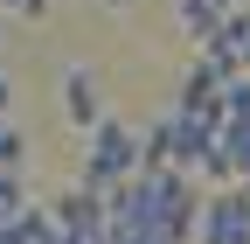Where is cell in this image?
Wrapping results in <instances>:
<instances>
[{
  "mask_svg": "<svg viewBox=\"0 0 250 244\" xmlns=\"http://www.w3.org/2000/svg\"><path fill=\"white\" fill-rule=\"evenodd\" d=\"M139 174V133H125L118 119H98L90 126V154H83V189L90 195H111L118 181Z\"/></svg>",
  "mask_w": 250,
  "mask_h": 244,
  "instance_id": "obj_1",
  "label": "cell"
},
{
  "mask_svg": "<svg viewBox=\"0 0 250 244\" xmlns=\"http://www.w3.org/2000/svg\"><path fill=\"white\" fill-rule=\"evenodd\" d=\"M202 244H250V195L243 189H215L202 202V223H195Z\"/></svg>",
  "mask_w": 250,
  "mask_h": 244,
  "instance_id": "obj_2",
  "label": "cell"
},
{
  "mask_svg": "<svg viewBox=\"0 0 250 244\" xmlns=\"http://www.w3.org/2000/svg\"><path fill=\"white\" fill-rule=\"evenodd\" d=\"M62 119H70V126H98V119H104V84H98L90 63L62 70Z\"/></svg>",
  "mask_w": 250,
  "mask_h": 244,
  "instance_id": "obj_3",
  "label": "cell"
},
{
  "mask_svg": "<svg viewBox=\"0 0 250 244\" xmlns=\"http://www.w3.org/2000/svg\"><path fill=\"white\" fill-rule=\"evenodd\" d=\"M215 14H229L223 0H174V21H181V28H188L195 42L208 35V28H215Z\"/></svg>",
  "mask_w": 250,
  "mask_h": 244,
  "instance_id": "obj_4",
  "label": "cell"
},
{
  "mask_svg": "<svg viewBox=\"0 0 250 244\" xmlns=\"http://www.w3.org/2000/svg\"><path fill=\"white\" fill-rule=\"evenodd\" d=\"M21 154H28V133L14 119H0V174H21Z\"/></svg>",
  "mask_w": 250,
  "mask_h": 244,
  "instance_id": "obj_5",
  "label": "cell"
},
{
  "mask_svg": "<svg viewBox=\"0 0 250 244\" xmlns=\"http://www.w3.org/2000/svg\"><path fill=\"white\" fill-rule=\"evenodd\" d=\"M28 209V189H21V174H0V223H14Z\"/></svg>",
  "mask_w": 250,
  "mask_h": 244,
  "instance_id": "obj_6",
  "label": "cell"
},
{
  "mask_svg": "<svg viewBox=\"0 0 250 244\" xmlns=\"http://www.w3.org/2000/svg\"><path fill=\"white\" fill-rule=\"evenodd\" d=\"M7 7H14V14H28V21H42V14H49V0H0V14H7Z\"/></svg>",
  "mask_w": 250,
  "mask_h": 244,
  "instance_id": "obj_7",
  "label": "cell"
},
{
  "mask_svg": "<svg viewBox=\"0 0 250 244\" xmlns=\"http://www.w3.org/2000/svg\"><path fill=\"white\" fill-rule=\"evenodd\" d=\"M0 244H28V230H21V217H14V223H0Z\"/></svg>",
  "mask_w": 250,
  "mask_h": 244,
  "instance_id": "obj_8",
  "label": "cell"
},
{
  "mask_svg": "<svg viewBox=\"0 0 250 244\" xmlns=\"http://www.w3.org/2000/svg\"><path fill=\"white\" fill-rule=\"evenodd\" d=\"M7 98H14V84H7V70H0V119H7Z\"/></svg>",
  "mask_w": 250,
  "mask_h": 244,
  "instance_id": "obj_9",
  "label": "cell"
},
{
  "mask_svg": "<svg viewBox=\"0 0 250 244\" xmlns=\"http://www.w3.org/2000/svg\"><path fill=\"white\" fill-rule=\"evenodd\" d=\"M243 77H250V42H243Z\"/></svg>",
  "mask_w": 250,
  "mask_h": 244,
  "instance_id": "obj_10",
  "label": "cell"
},
{
  "mask_svg": "<svg viewBox=\"0 0 250 244\" xmlns=\"http://www.w3.org/2000/svg\"><path fill=\"white\" fill-rule=\"evenodd\" d=\"M223 7H243V0H223Z\"/></svg>",
  "mask_w": 250,
  "mask_h": 244,
  "instance_id": "obj_11",
  "label": "cell"
},
{
  "mask_svg": "<svg viewBox=\"0 0 250 244\" xmlns=\"http://www.w3.org/2000/svg\"><path fill=\"white\" fill-rule=\"evenodd\" d=\"M111 7H118V0H111Z\"/></svg>",
  "mask_w": 250,
  "mask_h": 244,
  "instance_id": "obj_12",
  "label": "cell"
}]
</instances>
